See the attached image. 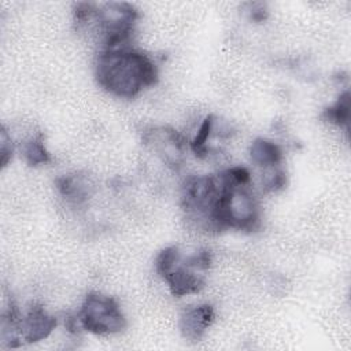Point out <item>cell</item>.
<instances>
[{"label":"cell","instance_id":"cell-1","mask_svg":"<svg viewBox=\"0 0 351 351\" xmlns=\"http://www.w3.org/2000/svg\"><path fill=\"white\" fill-rule=\"evenodd\" d=\"M97 84L108 93L133 99L158 82L155 62L141 51L128 47L101 49L95 63Z\"/></svg>","mask_w":351,"mask_h":351},{"label":"cell","instance_id":"cell-2","mask_svg":"<svg viewBox=\"0 0 351 351\" xmlns=\"http://www.w3.org/2000/svg\"><path fill=\"white\" fill-rule=\"evenodd\" d=\"M219 176L221 191L213 211L211 230H258L261 226V211L251 189L250 171L243 166H233L221 171Z\"/></svg>","mask_w":351,"mask_h":351},{"label":"cell","instance_id":"cell-3","mask_svg":"<svg viewBox=\"0 0 351 351\" xmlns=\"http://www.w3.org/2000/svg\"><path fill=\"white\" fill-rule=\"evenodd\" d=\"M138 19V11L129 3H104L95 7L88 26H95L101 34V49L130 45V38ZM86 26V27H88Z\"/></svg>","mask_w":351,"mask_h":351},{"label":"cell","instance_id":"cell-4","mask_svg":"<svg viewBox=\"0 0 351 351\" xmlns=\"http://www.w3.org/2000/svg\"><path fill=\"white\" fill-rule=\"evenodd\" d=\"M221 191V176H191L181 191V207L186 219L211 232V218Z\"/></svg>","mask_w":351,"mask_h":351},{"label":"cell","instance_id":"cell-5","mask_svg":"<svg viewBox=\"0 0 351 351\" xmlns=\"http://www.w3.org/2000/svg\"><path fill=\"white\" fill-rule=\"evenodd\" d=\"M80 326L95 335H114L122 332L128 322L118 302L100 292H89L77 314Z\"/></svg>","mask_w":351,"mask_h":351},{"label":"cell","instance_id":"cell-6","mask_svg":"<svg viewBox=\"0 0 351 351\" xmlns=\"http://www.w3.org/2000/svg\"><path fill=\"white\" fill-rule=\"evenodd\" d=\"M213 262L208 250H200L186 259L180 256L162 276L174 296H186L200 292L206 285V271Z\"/></svg>","mask_w":351,"mask_h":351},{"label":"cell","instance_id":"cell-7","mask_svg":"<svg viewBox=\"0 0 351 351\" xmlns=\"http://www.w3.org/2000/svg\"><path fill=\"white\" fill-rule=\"evenodd\" d=\"M143 141L162 162L173 170H178L184 163L185 140L170 126H154L143 133Z\"/></svg>","mask_w":351,"mask_h":351},{"label":"cell","instance_id":"cell-8","mask_svg":"<svg viewBox=\"0 0 351 351\" xmlns=\"http://www.w3.org/2000/svg\"><path fill=\"white\" fill-rule=\"evenodd\" d=\"M58 319L41 304L32 303L19 318V336L22 343H37L47 339L56 328Z\"/></svg>","mask_w":351,"mask_h":351},{"label":"cell","instance_id":"cell-9","mask_svg":"<svg viewBox=\"0 0 351 351\" xmlns=\"http://www.w3.org/2000/svg\"><path fill=\"white\" fill-rule=\"evenodd\" d=\"M215 318V311L211 304H196L185 308L178 321V328L185 340L200 341L208 328L213 325Z\"/></svg>","mask_w":351,"mask_h":351},{"label":"cell","instance_id":"cell-10","mask_svg":"<svg viewBox=\"0 0 351 351\" xmlns=\"http://www.w3.org/2000/svg\"><path fill=\"white\" fill-rule=\"evenodd\" d=\"M56 189L69 203L81 206L93 195L95 185L85 173H70L56 178Z\"/></svg>","mask_w":351,"mask_h":351},{"label":"cell","instance_id":"cell-11","mask_svg":"<svg viewBox=\"0 0 351 351\" xmlns=\"http://www.w3.org/2000/svg\"><path fill=\"white\" fill-rule=\"evenodd\" d=\"M251 160L259 167H278L282 162L284 154L281 147L267 138H255L250 145Z\"/></svg>","mask_w":351,"mask_h":351},{"label":"cell","instance_id":"cell-12","mask_svg":"<svg viewBox=\"0 0 351 351\" xmlns=\"http://www.w3.org/2000/svg\"><path fill=\"white\" fill-rule=\"evenodd\" d=\"M22 156L29 166H40L51 162V155L45 148L41 133L30 137L22 145Z\"/></svg>","mask_w":351,"mask_h":351},{"label":"cell","instance_id":"cell-13","mask_svg":"<svg viewBox=\"0 0 351 351\" xmlns=\"http://www.w3.org/2000/svg\"><path fill=\"white\" fill-rule=\"evenodd\" d=\"M348 117H350V93L348 90H346L339 96V99L332 106H329L324 111V118L328 122L335 123L340 128L341 126L347 128Z\"/></svg>","mask_w":351,"mask_h":351},{"label":"cell","instance_id":"cell-14","mask_svg":"<svg viewBox=\"0 0 351 351\" xmlns=\"http://www.w3.org/2000/svg\"><path fill=\"white\" fill-rule=\"evenodd\" d=\"M215 117L214 115H208L204 118V121L202 122L195 138L191 143V149L195 152L196 156L199 158H204L208 154V147H207V140L208 137L213 134L214 128H215Z\"/></svg>","mask_w":351,"mask_h":351},{"label":"cell","instance_id":"cell-15","mask_svg":"<svg viewBox=\"0 0 351 351\" xmlns=\"http://www.w3.org/2000/svg\"><path fill=\"white\" fill-rule=\"evenodd\" d=\"M287 185V174L280 167H273L271 171L265 174L263 189L266 192H277L284 189Z\"/></svg>","mask_w":351,"mask_h":351},{"label":"cell","instance_id":"cell-16","mask_svg":"<svg viewBox=\"0 0 351 351\" xmlns=\"http://www.w3.org/2000/svg\"><path fill=\"white\" fill-rule=\"evenodd\" d=\"M12 154H14L12 138L8 134L5 126H3L1 132H0V163H1V167H5L8 165V162L12 158Z\"/></svg>","mask_w":351,"mask_h":351},{"label":"cell","instance_id":"cell-17","mask_svg":"<svg viewBox=\"0 0 351 351\" xmlns=\"http://www.w3.org/2000/svg\"><path fill=\"white\" fill-rule=\"evenodd\" d=\"M248 7L247 12L250 15V19L255 21V22H263L266 18H267V8H266V4L263 3H248L245 4Z\"/></svg>","mask_w":351,"mask_h":351}]
</instances>
